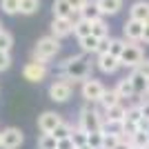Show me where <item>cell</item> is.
Wrapping results in <instances>:
<instances>
[{
	"instance_id": "cell-7",
	"label": "cell",
	"mask_w": 149,
	"mask_h": 149,
	"mask_svg": "<svg viewBox=\"0 0 149 149\" xmlns=\"http://www.w3.org/2000/svg\"><path fill=\"white\" fill-rule=\"evenodd\" d=\"M25 143V134L18 127H5L0 131V149H18Z\"/></svg>"
},
{
	"instance_id": "cell-27",
	"label": "cell",
	"mask_w": 149,
	"mask_h": 149,
	"mask_svg": "<svg viewBox=\"0 0 149 149\" xmlns=\"http://www.w3.org/2000/svg\"><path fill=\"white\" fill-rule=\"evenodd\" d=\"M71 140H74L76 149L78 147H87V140H89V134L80 127H74V134H71Z\"/></svg>"
},
{
	"instance_id": "cell-31",
	"label": "cell",
	"mask_w": 149,
	"mask_h": 149,
	"mask_svg": "<svg viewBox=\"0 0 149 149\" xmlns=\"http://www.w3.org/2000/svg\"><path fill=\"white\" fill-rule=\"evenodd\" d=\"M102 131H105V129H102ZM120 140H123L120 134H116V131H105V143H102V149H113Z\"/></svg>"
},
{
	"instance_id": "cell-12",
	"label": "cell",
	"mask_w": 149,
	"mask_h": 149,
	"mask_svg": "<svg viewBox=\"0 0 149 149\" xmlns=\"http://www.w3.org/2000/svg\"><path fill=\"white\" fill-rule=\"evenodd\" d=\"M105 125H109V127H116V125H123L125 118H127V107L120 102V105L116 107H109V109H105Z\"/></svg>"
},
{
	"instance_id": "cell-5",
	"label": "cell",
	"mask_w": 149,
	"mask_h": 149,
	"mask_svg": "<svg viewBox=\"0 0 149 149\" xmlns=\"http://www.w3.org/2000/svg\"><path fill=\"white\" fill-rule=\"evenodd\" d=\"M105 91H107V87L100 80H96V78H87L80 87L82 98H85V102H89V105H98Z\"/></svg>"
},
{
	"instance_id": "cell-4",
	"label": "cell",
	"mask_w": 149,
	"mask_h": 149,
	"mask_svg": "<svg viewBox=\"0 0 149 149\" xmlns=\"http://www.w3.org/2000/svg\"><path fill=\"white\" fill-rule=\"evenodd\" d=\"M145 60V51L138 42H127L125 45V51L120 56V67H127V69H138V65Z\"/></svg>"
},
{
	"instance_id": "cell-15",
	"label": "cell",
	"mask_w": 149,
	"mask_h": 149,
	"mask_svg": "<svg viewBox=\"0 0 149 149\" xmlns=\"http://www.w3.org/2000/svg\"><path fill=\"white\" fill-rule=\"evenodd\" d=\"M80 18L82 20H89V22H96V20H102L105 16H102V11H100L98 7V0H89L87 5L80 9Z\"/></svg>"
},
{
	"instance_id": "cell-13",
	"label": "cell",
	"mask_w": 149,
	"mask_h": 149,
	"mask_svg": "<svg viewBox=\"0 0 149 149\" xmlns=\"http://www.w3.org/2000/svg\"><path fill=\"white\" fill-rule=\"evenodd\" d=\"M74 33V20L69 18H54V22H51V36H56L58 40H62V38H67Z\"/></svg>"
},
{
	"instance_id": "cell-35",
	"label": "cell",
	"mask_w": 149,
	"mask_h": 149,
	"mask_svg": "<svg viewBox=\"0 0 149 149\" xmlns=\"http://www.w3.org/2000/svg\"><path fill=\"white\" fill-rule=\"evenodd\" d=\"M9 67H11V56H9L7 51H0V74L7 71Z\"/></svg>"
},
{
	"instance_id": "cell-40",
	"label": "cell",
	"mask_w": 149,
	"mask_h": 149,
	"mask_svg": "<svg viewBox=\"0 0 149 149\" xmlns=\"http://www.w3.org/2000/svg\"><path fill=\"white\" fill-rule=\"evenodd\" d=\"M107 51H109V38L100 40V45H98V54H107Z\"/></svg>"
},
{
	"instance_id": "cell-16",
	"label": "cell",
	"mask_w": 149,
	"mask_h": 149,
	"mask_svg": "<svg viewBox=\"0 0 149 149\" xmlns=\"http://www.w3.org/2000/svg\"><path fill=\"white\" fill-rule=\"evenodd\" d=\"M51 11H54V18H74V11L71 5H69V0H54V5H51Z\"/></svg>"
},
{
	"instance_id": "cell-43",
	"label": "cell",
	"mask_w": 149,
	"mask_h": 149,
	"mask_svg": "<svg viewBox=\"0 0 149 149\" xmlns=\"http://www.w3.org/2000/svg\"><path fill=\"white\" fill-rule=\"evenodd\" d=\"M143 96H145V98H143V100H149V89H147V91H145V93H143Z\"/></svg>"
},
{
	"instance_id": "cell-46",
	"label": "cell",
	"mask_w": 149,
	"mask_h": 149,
	"mask_svg": "<svg viewBox=\"0 0 149 149\" xmlns=\"http://www.w3.org/2000/svg\"><path fill=\"white\" fill-rule=\"evenodd\" d=\"M147 138H149V131H147Z\"/></svg>"
},
{
	"instance_id": "cell-24",
	"label": "cell",
	"mask_w": 149,
	"mask_h": 149,
	"mask_svg": "<svg viewBox=\"0 0 149 149\" xmlns=\"http://www.w3.org/2000/svg\"><path fill=\"white\" fill-rule=\"evenodd\" d=\"M74 33H76V38L80 40V38H85V36H91V22L89 20H76L74 22Z\"/></svg>"
},
{
	"instance_id": "cell-38",
	"label": "cell",
	"mask_w": 149,
	"mask_h": 149,
	"mask_svg": "<svg viewBox=\"0 0 149 149\" xmlns=\"http://www.w3.org/2000/svg\"><path fill=\"white\" fill-rule=\"evenodd\" d=\"M87 2H89V0H69L71 9H74V11H78V13H80V9H82L85 5H87Z\"/></svg>"
},
{
	"instance_id": "cell-41",
	"label": "cell",
	"mask_w": 149,
	"mask_h": 149,
	"mask_svg": "<svg viewBox=\"0 0 149 149\" xmlns=\"http://www.w3.org/2000/svg\"><path fill=\"white\" fill-rule=\"evenodd\" d=\"M113 149H134V147H131L129 138H123V140H120V143L116 145V147H113Z\"/></svg>"
},
{
	"instance_id": "cell-21",
	"label": "cell",
	"mask_w": 149,
	"mask_h": 149,
	"mask_svg": "<svg viewBox=\"0 0 149 149\" xmlns=\"http://www.w3.org/2000/svg\"><path fill=\"white\" fill-rule=\"evenodd\" d=\"M78 45H80L82 54H98L100 40H98L96 36H85V38H80V40H78Z\"/></svg>"
},
{
	"instance_id": "cell-9",
	"label": "cell",
	"mask_w": 149,
	"mask_h": 149,
	"mask_svg": "<svg viewBox=\"0 0 149 149\" xmlns=\"http://www.w3.org/2000/svg\"><path fill=\"white\" fill-rule=\"evenodd\" d=\"M62 123L65 120H62V116L58 111H42L38 116V129H40V134H54V129L60 127Z\"/></svg>"
},
{
	"instance_id": "cell-17",
	"label": "cell",
	"mask_w": 149,
	"mask_h": 149,
	"mask_svg": "<svg viewBox=\"0 0 149 149\" xmlns=\"http://www.w3.org/2000/svg\"><path fill=\"white\" fill-rule=\"evenodd\" d=\"M127 78L131 80V87H134L136 96H143V93H145V91L149 89V80L145 78L143 74H140V71H138V69H134V71H131V74L127 76Z\"/></svg>"
},
{
	"instance_id": "cell-42",
	"label": "cell",
	"mask_w": 149,
	"mask_h": 149,
	"mask_svg": "<svg viewBox=\"0 0 149 149\" xmlns=\"http://www.w3.org/2000/svg\"><path fill=\"white\" fill-rule=\"evenodd\" d=\"M143 42L149 45V22H145V33H143Z\"/></svg>"
},
{
	"instance_id": "cell-34",
	"label": "cell",
	"mask_w": 149,
	"mask_h": 149,
	"mask_svg": "<svg viewBox=\"0 0 149 149\" xmlns=\"http://www.w3.org/2000/svg\"><path fill=\"white\" fill-rule=\"evenodd\" d=\"M11 47H13V36L9 33V31H2L0 33V51H11Z\"/></svg>"
},
{
	"instance_id": "cell-20",
	"label": "cell",
	"mask_w": 149,
	"mask_h": 149,
	"mask_svg": "<svg viewBox=\"0 0 149 149\" xmlns=\"http://www.w3.org/2000/svg\"><path fill=\"white\" fill-rule=\"evenodd\" d=\"M123 100H120V96L116 93V89H107L105 93H102V98H100V102L98 105L102 107V111L105 109H109V107H116V105H120Z\"/></svg>"
},
{
	"instance_id": "cell-33",
	"label": "cell",
	"mask_w": 149,
	"mask_h": 149,
	"mask_svg": "<svg viewBox=\"0 0 149 149\" xmlns=\"http://www.w3.org/2000/svg\"><path fill=\"white\" fill-rule=\"evenodd\" d=\"M102 143H105V131H93V134H89L87 145L91 149H102Z\"/></svg>"
},
{
	"instance_id": "cell-2",
	"label": "cell",
	"mask_w": 149,
	"mask_h": 149,
	"mask_svg": "<svg viewBox=\"0 0 149 149\" xmlns=\"http://www.w3.org/2000/svg\"><path fill=\"white\" fill-rule=\"evenodd\" d=\"M62 45L60 40H58L56 36H42L40 40L36 42V47H33V51H31V60L36 62H42V65H49L51 58H56L58 54H60Z\"/></svg>"
},
{
	"instance_id": "cell-14",
	"label": "cell",
	"mask_w": 149,
	"mask_h": 149,
	"mask_svg": "<svg viewBox=\"0 0 149 149\" xmlns=\"http://www.w3.org/2000/svg\"><path fill=\"white\" fill-rule=\"evenodd\" d=\"M129 18L131 20H138V22H147L149 20V2L147 0H136L134 5L129 7Z\"/></svg>"
},
{
	"instance_id": "cell-44",
	"label": "cell",
	"mask_w": 149,
	"mask_h": 149,
	"mask_svg": "<svg viewBox=\"0 0 149 149\" xmlns=\"http://www.w3.org/2000/svg\"><path fill=\"white\" fill-rule=\"evenodd\" d=\"M78 149H91V147H89V145H87V147H78Z\"/></svg>"
},
{
	"instance_id": "cell-28",
	"label": "cell",
	"mask_w": 149,
	"mask_h": 149,
	"mask_svg": "<svg viewBox=\"0 0 149 149\" xmlns=\"http://www.w3.org/2000/svg\"><path fill=\"white\" fill-rule=\"evenodd\" d=\"M58 140L54 138V134H40L38 136V149H56Z\"/></svg>"
},
{
	"instance_id": "cell-30",
	"label": "cell",
	"mask_w": 149,
	"mask_h": 149,
	"mask_svg": "<svg viewBox=\"0 0 149 149\" xmlns=\"http://www.w3.org/2000/svg\"><path fill=\"white\" fill-rule=\"evenodd\" d=\"M0 9L7 16H16L18 9H20V0H0Z\"/></svg>"
},
{
	"instance_id": "cell-39",
	"label": "cell",
	"mask_w": 149,
	"mask_h": 149,
	"mask_svg": "<svg viewBox=\"0 0 149 149\" xmlns=\"http://www.w3.org/2000/svg\"><path fill=\"white\" fill-rule=\"evenodd\" d=\"M140 111H143V118L149 120V100H143V102H140Z\"/></svg>"
},
{
	"instance_id": "cell-45",
	"label": "cell",
	"mask_w": 149,
	"mask_h": 149,
	"mask_svg": "<svg viewBox=\"0 0 149 149\" xmlns=\"http://www.w3.org/2000/svg\"><path fill=\"white\" fill-rule=\"evenodd\" d=\"M2 31H5V29H2V22H0V33H2Z\"/></svg>"
},
{
	"instance_id": "cell-23",
	"label": "cell",
	"mask_w": 149,
	"mask_h": 149,
	"mask_svg": "<svg viewBox=\"0 0 149 149\" xmlns=\"http://www.w3.org/2000/svg\"><path fill=\"white\" fill-rule=\"evenodd\" d=\"M129 143L134 149H149V138H147V131H140L138 129L134 136L129 138Z\"/></svg>"
},
{
	"instance_id": "cell-29",
	"label": "cell",
	"mask_w": 149,
	"mask_h": 149,
	"mask_svg": "<svg viewBox=\"0 0 149 149\" xmlns=\"http://www.w3.org/2000/svg\"><path fill=\"white\" fill-rule=\"evenodd\" d=\"M71 134H74V125H69V123H62L60 127H56V129H54V138H56V140L71 138Z\"/></svg>"
},
{
	"instance_id": "cell-10",
	"label": "cell",
	"mask_w": 149,
	"mask_h": 149,
	"mask_svg": "<svg viewBox=\"0 0 149 149\" xmlns=\"http://www.w3.org/2000/svg\"><path fill=\"white\" fill-rule=\"evenodd\" d=\"M143 33H145V25L138 20H127L123 25V38L127 42H143Z\"/></svg>"
},
{
	"instance_id": "cell-8",
	"label": "cell",
	"mask_w": 149,
	"mask_h": 149,
	"mask_svg": "<svg viewBox=\"0 0 149 149\" xmlns=\"http://www.w3.org/2000/svg\"><path fill=\"white\" fill-rule=\"evenodd\" d=\"M47 74H49V65H42V62H36V60L27 62L25 69H22L25 80H29V82H42L47 78Z\"/></svg>"
},
{
	"instance_id": "cell-25",
	"label": "cell",
	"mask_w": 149,
	"mask_h": 149,
	"mask_svg": "<svg viewBox=\"0 0 149 149\" xmlns=\"http://www.w3.org/2000/svg\"><path fill=\"white\" fill-rule=\"evenodd\" d=\"M38 9H40V0H20L18 13H22V16H33Z\"/></svg>"
},
{
	"instance_id": "cell-19",
	"label": "cell",
	"mask_w": 149,
	"mask_h": 149,
	"mask_svg": "<svg viewBox=\"0 0 149 149\" xmlns=\"http://www.w3.org/2000/svg\"><path fill=\"white\" fill-rule=\"evenodd\" d=\"M116 93L120 96V100H125V98H134L136 96V91H134V87H131V80L125 76V78H120L118 82H116Z\"/></svg>"
},
{
	"instance_id": "cell-3",
	"label": "cell",
	"mask_w": 149,
	"mask_h": 149,
	"mask_svg": "<svg viewBox=\"0 0 149 149\" xmlns=\"http://www.w3.org/2000/svg\"><path fill=\"white\" fill-rule=\"evenodd\" d=\"M78 127L85 129L87 134L102 131L105 129V113L100 109H93L89 102H85V107L80 109V116H78Z\"/></svg>"
},
{
	"instance_id": "cell-32",
	"label": "cell",
	"mask_w": 149,
	"mask_h": 149,
	"mask_svg": "<svg viewBox=\"0 0 149 149\" xmlns=\"http://www.w3.org/2000/svg\"><path fill=\"white\" fill-rule=\"evenodd\" d=\"M125 120L140 125V120H145V118H143V111H140V105H131V107H127V118H125Z\"/></svg>"
},
{
	"instance_id": "cell-37",
	"label": "cell",
	"mask_w": 149,
	"mask_h": 149,
	"mask_svg": "<svg viewBox=\"0 0 149 149\" xmlns=\"http://www.w3.org/2000/svg\"><path fill=\"white\" fill-rule=\"evenodd\" d=\"M138 71H140V74H143L145 78L149 80V58H145V60L140 62V65H138Z\"/></svg>"
},
{
	"instance_id": "cell-22",
	"label": "cell",
	"mask_w": 149,
	"mask_h": 149,
	"mask_svg": "<svg viewBox=\"0 0 149 149\" xmlns=\"http://www.w3.org/2000/svg\"><path fill=\"white\" fill-rule=\"evenodd\" d=\"M91 36H96L98 40L111 38V36H109V27H107L105 20H96V22H91Z\"/></svg>"
},
{
	"instance_id": "cell-1",
	"label": "cell",
	"mask_w": 149,
	"mask_h": 149,
	"mask_svg": "<svg viewBox=\"0 0 149 149\" xmlns=\"http://www.w3.org/2000/svg\"><path fill=\"white\" fill-rule=\"evenodd\" d=\"M58 69H60V78H65V80L69 82H85L87 78H91V62L85 58V54H78V56H69L65 58V60L58 65Z\"/></svg>"
},
{
	"instance_id": "cell-18",
	"label": "cell",
	"mask_w": 149,
	"mask_h": 149,
	"mask_svg": "<svg viewBox=\"0 0 149 149\" xmlns=\"http://www.w3.org/2000/svg\"><path fill=\"white\" fill-rule=\"evenodd\" d=\"M98 7L102 16H116L123 9V0H98Z\"/></svg>"
},
{
	"instance_id": "cell-11",
	"label": "cell",
	"mask_w": 149,
	"mask_h": 149,
	"mask_svg": "<svg viewBox=\"0 0 149 149\" xmlns=\"http://www.w3.org/2000/svg\"><path fill=\"white\" fill-rule=\"evenodd\" d=\"M96 67H98L102 74L111 76V74H116V71L120 69V58L111 56L109 51H107V54H98V58H96Z\"/></svg>"
},
{
	"instance_id": "cell-36",
	"label": "cell",
	"mask_w": 149,
	"mask_h": 149,
	"mask_svg": "<svg viewBox=\"0 0 149 149\" xmlns=\"http://www.w3.org/2000/svg\"><path fill=\"white\" fill-rule=\"evenodd\" d=\"M56 149H76V145H74L71 138H62V140H58V147Z\"/></svg>"
},
{
	"instance_id": "cell-6",
	"label": "cell",
	"mask_w": 149,
	"mask_h": 149,
	"mask_svg": "<svg viewBox=\"0 0 149 149\" xmlns=\"http://www.w3.org/2000/svg\"><path fill=\"white\" fill-rule=\"evenodd\" d=\"M49 100H54V102H67L69 98H71V93H74V82L65 80V78H58V80H54L49 85Z\"/></svg>"
},
{
	"instance_id": "cell-26",
	"label": "cell",
	"mask_w": 149,
	"mask_h": 149,
	"mask_svg": "<svg viewBox=\"0 0 149 149\" xmlns=\"http://www.w3.org/2000/svg\"><path fill=\"white\" fill-rule=\"evenodd\" d=\"M125 45H127L125 38H109V54L116 56V58H120L123 51H125Z\"/></svg>"
}]
</instances>
